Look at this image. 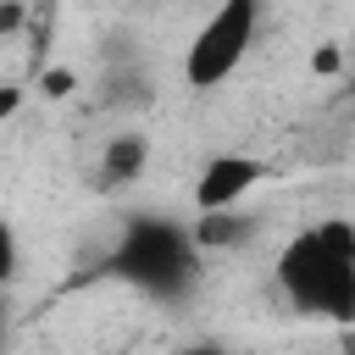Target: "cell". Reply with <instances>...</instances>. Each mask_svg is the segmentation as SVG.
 <instances>
[{
  "mask_svg": "<svg viewBox=\"0 0 355 355\" xmlns=\"http://www.w3.org/2000/svg\"><path fill=\"white\" fill-rule=\"evenodd\" d=\"M277 283L300 311L327 322H355V227L322 222L294 233L277 255Z\"/></svg>",
  "mask_w": 355,
  "mask_h": 355,
  "instance_id": "obj_1",
  "label": "cell"
},
{
  "mask_svg": "<svg viewBox=\"0 0 355 355\" xmlns=\"http://www.w3.org/2000/svg\"><path fill=\"white\" fill-rule=\"evenodd\" d=\"M255 22H261V11H255L250 0H227L222 11H211L205 28L194 33L189 55H183V78H189L194 89H216V83H227L233 67L244 61V50L255 44Z\"/></svg>",
  "mask_w": 355,
  "mask_h": 355,
  "instance_id": "obj_2",
  "label": "cell"
},
{
  "mask_svg": "<svg viewBox=\"0 0 355 355\" xmlns=\"http://www.w3.org/2000/svg\"><path fill=\"white\" fill-rule=\"evenodd\" d=\"M116 272H128L144 288L172 294L189 277V239L178 227H166V222H133V233H128V244L116 255Z\"/></svg>",
  "mask_w": 355,
  "mask_h": 355,
  "instance_id": "obj_3",
  "label": "cell"
},
{
  "mask_svg": "<svg viewBox=\"0 0 355 355\" xmlns=\"http://www.w3.org/2000/svg\"><path fill=\"white\" fill-rule=\"evenodd\" d=\"M261 178H266V166H261L255 155H216V161L200 172V183H194V205H200V216H222V211H233Z\"/></svg>",
  "mask_w": 355,
  "mask_h": 355,
  "instance_id": "obj_4",
  "label": "cell"
},
{
  "mask_svg": "<svg viewBox=\"0 0 355 355\" xmlns=\"http://www.w3.org/2000/svg\"><path fill=\"white\" fill-rule=\"evenodd\" d=\"M139 172H144V139H139V133L111 139V150H105V161H100V183H128V178H139Z\"/></svg>",
  "mask_w": 355,
  "mask_h": 355,
  "instance_id": "obj_5",
  "label": "cell"
},
{
  "mask_svg": "<svg viewBox=\"0 0 355 355\" xmlns=\"http://www.w3.org/2000/svg\"><path fill=\"white\" fill-rule=\"evenodd\" d=\"M250 233V216H239V211H222V216H205L200 227H194V244H239Z\"/></svg>",
  "mask_w": 355,
  "mask_h": 355,
  "instance_id": "obj_6",
  "label": "cell"
},
{
  "mask_svg": "<svg viewBox=\"0 0 355 355\" xmlns=\"http://www.w3.org/2000/svg\"><path fill=\"white\" fill-rule=\"evenodd\" d=\"M39 89H44L50 100H61V94H72V72H67V67H50V72L39 78Z\"/></svg>",
  "mask_w": 355,
  "mask_h": 355,
  "instance_id": "obj_7",
  "label": "cell"
},
{
  "mask_svg": "<svg viewBox=\"0 0 355 355\" xmlns=\"http://www.w3.org/2000/svg\"><path fill=\"white\" fill-rule=\"evenodd\" d=\"M338 67V50H316V72H333Z\"/></svg>",
  "mask_w": 355,
  "mask_h": 355,
  "instance_id": "obj_8",
  "label": "cell"
},
{
  "mask_svg": "<svg viewBox=\"0 0 355 355\" xmlns=\"http://www.w3.org/2000/svg\"><path fill=\"white\" fill-rule=\"evenodd\" d=\"M183 355H222V349H183Z\"/></svg>",
  "mask_w": 355,
  "mask_h": 355,
  "instance_id": "obj_9",
  "label": "cell"
}]
</instances>
